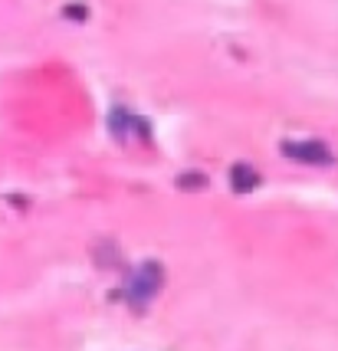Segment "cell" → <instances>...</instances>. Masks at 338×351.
<instances>
[{
	"mask_svg": "<svg viewBox=\"0 0 338 351\" xmlns=\"http://www.w3.org/2000/svg\"><path fill=\"white\" fill-rule=\"evenodd\" d=\"M161 282H165V269H161V263H141L138 269L132 273V282H128V302L135 308L148 306L158 289H161Z\"/></svg>",
	"mask_w": 338,
	"mask_h": 351,
	"instance_id": "6da1fadb",
	"label": "cell"
},
{
	"mask_svg": "<svg viewBox=\"0 0 338 351\" xmlns=\"http://www.w3.org/2000/svg\"><path fill=\"white\" fill-rule=\"evenodd\" d=\"M286 158L299 161V165H332V152L322 141H286L282 145Z\"/></svg>",
	"mask_w": 338,
	"mask_h": 351,
	"instance_id": "7a4b0ae2",
	"label": "cell"
},
{
	"mask_svg": "<svg viewBox=\"0 0 338 351\" xmlns=\"http://www.w3.org/2000/svg\"><path fill=\"white\" fill-rule=\"evenodd\" d=\"M230 178H233V191H237V194L253 191V187H256V181H260V178H256V171L250 168V165H237V168L230 171Z\"/></svg>",
	"mask_w": 338,
	"mask_h": 351,
	"instance_id": "3957f363",
	"label": "cell"
}]
</instances>
